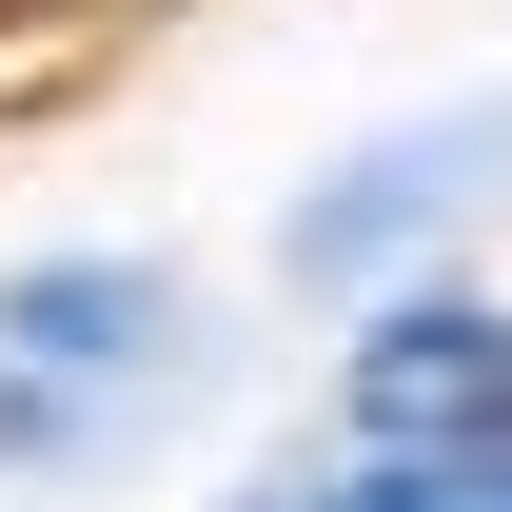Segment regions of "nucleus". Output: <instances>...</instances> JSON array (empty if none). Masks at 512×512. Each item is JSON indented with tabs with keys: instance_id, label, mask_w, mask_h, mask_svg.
Listing matches in <instances>:
<instances>
[{
	"instance_id": "1",
	"label": "nucleus",
	"mask_w": 512,
	"mask_h": 512,
	"mask_svg": "<svg viewBox=\"0 0 512 512\" xmlns=\"http://www.w3.org/2000/svg\"><path fill=\"white\" fill-rule=\"evenodd\" d=\"M355 434L394 453H512V316L493 296H394L355 335Z\"/></svg>"
},
{
	"instance_id": "2",
	"label": "nucleus",
	"mask_w": 512,
	"mask_h": 512,
	"mask_svg": "<svg viewBox=\"0 0 512 512\" xmlns=\"http://www.w3.org/2000/svg\"><path fill=\"white\" fill-rule=\"evenodd\" d=\"M138 355H158V276H119V256H60L0 296V414H40L60 375H138Z\"/></svg>"
},
{
	"instance_id": "3",
	"label": "nucleus",
	"mask_w": 512,
	"mask_h": 512,
	"mask_svg": "<svg viewBox=\"0 0 512 512\" xmlns=\"http://www.w3.org/2000/svg\"><path fill=\"white\" fill-rule=\"evenodd\" d=\"M434 197H473V138H394V158H375V178H335L316 197V217H296V256H316V276H355V256H394V217H434Z\"/></svg>"
},
{
	"instance_id": "4",
	"label": "nucleus",
	"mask_w": 512,
	"mask_h": 512,
	"mask_svg": "<svg viewBox=\"0 0 512 512\" xmlns=\"http://www.w3.org/2000/svg\"><path fill=\"white\" fill-rule=\"evenodd\" d=\"M256 512H512V453H355V473H296V493H256Z\"/></svg>"
}]
</instances>
